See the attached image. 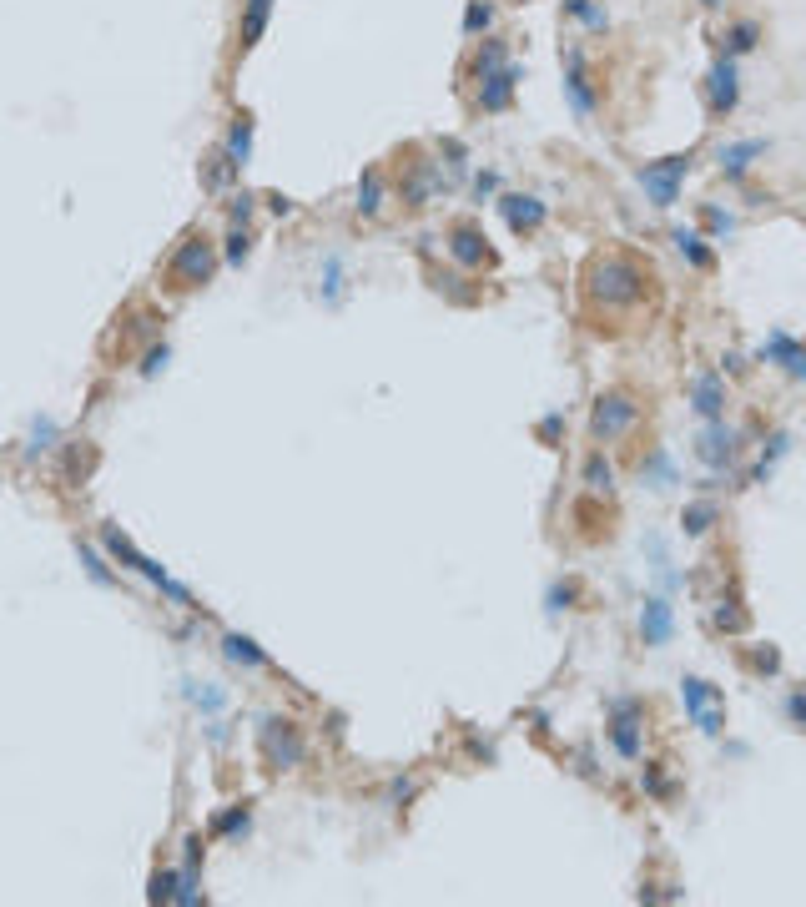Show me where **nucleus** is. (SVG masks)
Instances as JSON below:
<instances>
[{
    "label": "nucleus",
    "instance_id": "8",
    "mask_svg": "<svg viewBox=\"0 0 806 907\" xmlns=\"http://www.w3.org/2000/svg\"><path fill=\"white\" fill-rule=\"evenodd\" d=\"M565 101H570V111L580 116V121H595L600 116V86H595V76H590V56H585V46H565Z\"/></svg>",
    "mask_w": 806,
    "mask_h": 907
},
{
    "label": "nucleus",
    "instance_id": "33",
    "mask_svg": "<svg viewBox=\"0 0 806 907\" xmlns=\"http://www.w3.org/2000/svg\"><path fill=\"white\" fill-rule=\"evenodd\" d=\"M565 16H575L585 31H595V36H605L610 31V16H605V6H595V0H565Z\"/></svg>",
    "mask_w": 806,
    "mask_h": 907
},
{
    "label": "nucleus",
    "instance_id": "18",
    "mask_svg": "<svg viewBox=\"0 0 806 907\" xmlns=\"http://www.w3.org/2000/svg\"><path fill=\"white\" fill-rule=\"evenodd\" d=\"M766 152H771V142H766V137L726 142V147L716 152V167H721V177H726V182H746V177H751V167H756Z\"/></svg>",
    "mask_w": 806,
    "mask_h": 907
},
{
    "label": "nucleus",
    "instance_id": "41",
    "mask_svg": "<svg viewBox=\"0 0 806 907\" xmlns=\"http://www.w3.org/2000/svg\"><path fill=\"white\" fill-rule=\"evenodd\" d=\"M81 565L91 570V580H96V585H111V570L96 560V550H91V545H81Z\"/></svg>",
    "mask_w": 806,
    "mask_h": 907
},
{
    "label": "nucleus",
    "instance_id": "2",
    "mask_svg": "<svg viewBox=\"0 0 806 907\" xmlns=\"http://www.w3.org/2000/svg\"><path fill=\"white\" fill-rule=\"evenodd\" d=\"M640 419H645V404L630 394V388H605V394L595 399V409H590V439L595 444H620V439H630L640 429Z\"/></svg>",
    "mask_w": 806,
    "mask_h": 907
},
{
    "label": "nucleus",
    "instance_id": "50",
    "mask_svg": "<svg viewBox=\"0 0 806 907\" xmlns=\"http://www.w3.org/2000/svg\"><path fill=\"white\" fill-rule=\"evenodd\" d=\"M157 363H167V348H157V353H147V363H142V373H157Z\"/></svg>",
    "mask_w": 806,
    "mask_h": 907
},
{
    "label": "nucleus",
    "instance_id": "35",
    "mask_svg": "<svg viewBox=\"0 0 806 907\" xmlns=\"http://www.w3.org/2000/svg\"><path fill=\"white\" fill-rule=\"evenodd\" d=\"M222 651H227V661H237V666H267V656L257 651V645H252L247 635H227V640H222Z\"/></svg>",
    "mask_w": 806,
    "mask_h": 907
},
{
    "label": "nucleus",
    "instance_id": "45",
    "mask_svg": "<svg viewBox=\"0 0 806 907\" xmlns=\"http://www.w3.org/2000/svg\"><path fill=\"white\" fill-rule=\"evenodd\" d=\"M247 217H252V197L242 192V197H232V222H237V227H247Z\"/></svg>",
    "mask_w": 806,
    "mask_h": 907
},
{
    "label": "nucleus",
    "instance_id": "21",
    "mask_svg": "<svg viewBox=\"0 0 806 907\" xmlns=\"http://www.w3.org/2000/svg\"><path fill=\"white\" fill-rule=\"evenodd\" d=\"M101 545H106V550H111V555H116L121 565H131L137 575H147L152 585H162V580H167V575H162V565H152V560H147V555H142L137 545H131V540H126L121 530H111V525H106V530H101Z\"/></svg>",
    "mask_w": 806,
    "mask_h": 907
},
{
    "label": "nucleus",
    "instance_id": "28",
    "mask_svg": "<svg viewBox=\"0 0 806 907\" xmlns=\"http://www.w3.org/2000/svg\"><path fill=\"white\" fill-rule=\"evenodd\" d=\"M640 484H650V489H670L676 484V464H670V454L655 444V449H645V459H640Z\"/></svg>",
    "mask_w": 806,
    "mask_h": 907
},
{
    "label": "nucleus",
    "instance_id": "44",
    "mask_svg": "<svg viewBox=\"0 0 806 907\" xmlns=\"http://www.w3.org/2000/svg\"><path fill=\"white\" fill-rule=\"evenodd\" d=\"M247 827V807H232L227 817H217V832H242Z\"/></svg>",
    "mask_w": 806,
    "mask_h": 907
},
{
    "label": "nucleus",
    "instance_id": "27",
    "mask_svg": "<svg viewBox=\"0 0 806 907\" xmlns=\"http://www.w3.org/2000/svg\"><path fill=\"white\" fill-rule=\"evenodd\" d=\"M711 625L721 630V635H746V625H751V615H746V605H741V595H721L716 605H711Z\"/></svg>",
    "mask_w": 806,
    "mask_h": 907
},
{
    "label": "nucleus",
    "instance_id": "34",
    "mask_svg": "<svg viewBox=\"0 0 806 907\" xmlns=\"http://www.w3.org/2000/svg\"><path fill=\"white\" fill-rule=\"evenodd\" d=\"M701 232H706L711 242H726V237L736 232V217H731L726 207H716V202H701Z\"/></svg>",
    "mask_w": 806,
    "mask_h": 907
},
{
    "label": "nucleus",
    "instance_id": "17",
    "mask_svg": "<svg viewBox=\"0 0 806 907\" xmlns=\"http://www.w3.org/2000/svg\"><path fill=\"white\" fill-rule=\"evenodd\" d=\"M670 640H676V605L665 595H645L640 600V645L645 651H660Z\"/></svg>",
    "mask_w": 806,
    "mask_h": 907
},
{
    "label": "nucleus",
    "instance_id": "25",
    "mask_svg": "<svg viewBox=\"0 0 806 907\" xmlns=\"http://www.w3.org/2000/svg\"><path fill=\"white\" fill-rule=\"evenodd\" d=\"M383 202H388V177H383L378 167H368V172L358 177V212H363V217H378Z\"/></svg>",
    "mask_w": 806,
    "mask_h": 907
},
{
    "label": "nucleus",
    "instance_id": "15",
    "mask_svg": "<svg viewBox=\"0 0 806 907\" xmlns=\"http://www.w3.org/2000/svg\"><path fill=\"white\" fill-rule=\"evenodd\" d=\"M691 414L696 419H726V409H731V388H726V373L721 368H696V378H691Z\"/></svg>",
    "mask_w": 806,
    "mask_h": 907
},
{
    "label": "nucleus",
    "instance_id": "24",
    "mask_svg": "<svg viewBox=\"0 0 806 907\" xmlns=\"http://www.w3.org/2000/svg\"><path fill=\"white\" fill-rule=\"evenodd\" d=\"M721 525V504L716 499H691L686 509H681V535L686 540H701V535H711Z\"/></svg>",
    "mask_w": 806,
    "mask_h": 907
},
{
    "label": "nucleus",
    "instance_id": "13",
    "mask_svg": "<svg viewBox=\"0 0 806 907\" xmlns=\"http://www.w3.org/2000/svg\"><path fill=\"white\" fill-rule=\"evenodd\" d=\"M494 207H499V217H504V227L514 237H534V232H545V222H550V202H540L534 192H499Z\"/></svg>",
    "mask_w": 806,
    "mask_h": 907
},
{
    "label": "nucleus",
    "instance_id": "29",
    "mask_svg": "<svg viewBox=\"0 0 806 907\" xmlns=\"http://www.w3.org/2000/svg\"><path fill=\"white\" fill-rule=\"evenodd\" d=\"M267 16H273V0H247L242 6V51H252L257 41H262V31H267Z\"/></svg>",
    "mask_w": 806,
    "mask_h": 907
},
{
    "label": "nucleus",
    "instance_id": "46",
    "mask_svg": "<svg viewBox=\"0 0 806 907\" xmlns=\"http://www.w3.org/2000/svg\"><path fill=\"white\" fill-rule=\"evenodd\" d=\"M51 439H56V424H36V434H31V454H36V449H51Z\"/></svg>",
    "mask_w": 806,
    "mask_h": 907
},
{
    "label": "nucleus",
    "instance_id": "16",
    "mask_svg": "<svg viewBox=\"0 0 806 907\" xmlns=\"http://www.w3.org/2000/svg\"><path fill=\"white\" fill-rule=\"evenodd\" d=\"M519 81H524V66H519V61L499 66L489 81H479V91H474V111H479V116H504V111L514 106Z\"/></svg>",
    "mask_w": 806,
    "mask_h": 907
},
{
    "label": "nucleus",
    "instance_id": "20",
    "mask_svg": "<svg viewBox=\"0 0 806 907\" xmlns=\"http://www.w3.org/2000/svg\"><path fill=\"white\" fill-rule=\"evenodd\" d=\"M670 242H676V252L686 257L696 273H711L716 268V247H711V237L701 227H670Z\"/></svg>",
    "mask_w": 806,
    "mask_h": 907
},
{
    "label": "nucleus",
    "instance_id": "30",
    "mask_svg": "<svg viewBox=\"0 0 806 907\" xmlns=\"http://www.w3.org/2000/svg\"><path fill=\"white\" fill-rule=\"evenodd\" d=\"M222 152H227V162H232L237 172L247 167V157H252V116H247V111L232 121V132H227V147H222Z\"/></svg>",
    "mask_w": 806,
    "mask_h": 907
},
{
    "label": "nucleus",
    "instance_id": "11",
    "mask_svg": "<svg viewBox=\"0 0 806 907\" xmlns=\"http://www.w3.org/2000/svg\"><path fill=\"white\" fill-rule=\"evenodd\" d=\"M741 444H746V434H741L736 424H726V419H711V424L696 434V459H701L706 469L726 474V469L741 459Z\"/></svg>",
    "mask_w": 806,
    "mask_h": 907
},
{
    "label": "nucleus",
    "instance_id": "40",
    "mask_svg": "<svg viewBox=\"0 0 806 907\" xmlns=\"http://www.w3.org/2000/svg\"><path fill=\"white\" fill-rule=\"evenodd\" d=\"M338 288H343V263H338V257H328V263H323V293L338 298Z\"/></svg>",
    "mask_w": 806,
    "mask_h": 907
},
{
    "label": "nucleus",
    "instance_id": "14",
    "mask_svg": "<svg viewBox=\"0 0 806 907\" xmlns=\"http://www.w3.org/2000/svg\"><path fill=\"white\" fill-rule=\"evenodd\" d=\"M756 363H771V368H781L791 383H806V343H801L796 333H786V328H771V333H766V343L756 348Z\"/></svg>",
    "mask_w": 806,
    "mask_h": 907
},
{
    "label": "nucleus",
    "instance_id": "36",
    "mask_svg": "<svg viewBox=\"0 0 806 907\" xmlns=\"http://www.w3.org/2000/svg\"><path fill=\"white\" fill-rule=\"evenodd\" d=\"M746 666H751L756 676H776V671H781V651H776V645H756V651L746 656Z\"/></svg>",
    "mask_w": 806,
    "mask_h": 907
},
{
    "label": "nucleus",
    "instance_id": "23",
    "mask_svg": "<svg viewBox=\"0 0 806 907\" xmlns=\"http://www.w3.org/2000/svg\"><path fill=\"white\" fill-rule=\"evenodd\" d=\"M761 21L756 16H741V21H726V31H721V56H746V51H756L761 46Z\"/></svg>",
    "mask_w": 806,
    "mask_h": 907
},
{
    "label": "nucleus",
    "instance_id": "49",
    "mask_svg": "<svg viewBox=\"0 0 806 907\" xmlns=\"http://www.w3.org/2000/svg\"><path fill=\"white\" fill-rule=\"evenodd\" d=\"M721 363H726V373H746V368H751V363H746V358H741V353H726V358H721Z\"/></svg>",
    "mask_w": 806,
    "mask_h": 907
},
{
    "label": "nucleus",
    "instance_id": "47",
    "mask_svg": "<svg viewBox=\"0 0 806 907\" xmlns=\"http://www.w3.org/2000/svg\"><path fill=\"white\" fill-rule=\"evenodd\" d=\"M560 429H565V419H560V414H550V419L540 424V439H550V444H555V439H560Z\"/></svg>",
    "mask_w": 806,
    "mask_h": 907
},
{
    "label": "nucleus",
    "instance_id": "6",
    "mask_svg": "<svg viewBox=\"0 0 806 907\" xmlns=\"http://www.w3.org/2000/svg\"><path fill=\"white\" fill-rule=\"evenodd\" d=\"M681 706H686V716L696 721L701 736L716 741L726 731V691L711 686L706 676H681Z\"/></svg>",
    "mask_w": 806,
    "mask_h": 907
},
{
    "label": "nucleus",
    "instance_id": "51",
    "mask_svg": "<svg viewBox=\"0 0 806 907\" xmlns=\"http://www.w3.org/2000/svg\"><path fill=\"white\" fill-rule=\"evenodd\" d=\"M701 11H726V0H696Z\"/></svg>",
    "mask_w": 806,
    "mask_h": 907
},
{
    "label": "nucleus",
    "instance_id": "31",
    "mask_svg": "<svg viewBox=\"0 0 806 907\" xmlns=\"http://www.w3.org/2000/svg\"><path fill=\"white\" fill-rule=\"evenodd\" d=\"M640 792H645L650 802H670V797H676V782H670L665 761H645V771H640Z\"/></svg>",
    "mask_w": 806,
    "mask_h": 907
},
{
    "label": "nucleus",
    "instance_id": "32",
    "mask_svg": "<svg viewBox=\"0 0 806 907\" xmlns=\"http://www.w3.org/2000/svg\"><path fill=\"white\" fill-rule=\"evenodd\" d=\"M494 16H499L494 0H469V11H464V41L489 36V31H494Z\"/></svg>",
    "mask_w": 806,
    "mask_h": 907
},
{
    "label": "nucleus",
    "instance_id": "10",
    "mask_svg": "<svg viewBox=\"0 0 806 907\" xmlns=\"http://www.w3.org/2000/svg\"><path fill=\"white\" fill-rule=\"evenodd\" d=\"M439 192H449L444 162H424L419 152H409V162H403V177H398V197H403V207H429Z\"/></svg>",
    "mask_w": 806,
    "mask_h": 907
},
{
    "label": "nucleus",
    "instance_id": "43",
    "mask_svg": "<svg viewBox=\"0 0 806 907\" xmlns=\"http://www.w3.org/2000/svg\"><path fill=\"white\" fill-rule=\"evenodd\" d=\"M474 197L484 202V197H499V172H479L474 177Z\"/></svg>",
    "mask_w": 806,
    "mask_h": 907
},
{
    "label": "nucleus",
    "instance_id": "42",
    "mask_svg": "<svg viewBox=\"0 0 806 907\" xmlns=\"http://www.w3.org/2000/svg\"><path fill=\"white\" fill-rule=\"evenodd\" d=\"M786 716H791V726L806 731V691H791V696H786Z\"/></svg>",
    "mask_w": 806,
    "mask_h": 907
},
{
    "label": "nucleus",
    "instance_id": "22",
    "mask_svg": "<svg viewBox=\"0 0 806 907\" xmlns=\"http://www.w3.org/2000/svg\"><path fill=\"white\" fill-rule=\"evenodd\" d=\"M580 479H585V489H590L595 499H610V494H615L620 474H615V464H610L605 444H595V449L585 454V469H580Z\"/></svg>",
    "mask_w": 806,
    "mask_h": 907
},
{
    "label": "nucleus",
    "instance_id": "39",
    "mask_svg": "<svg viewBox=\"0 0 806 907\" xmlns=\"http://www.w3.org/2000/svg\"><path fill=\"white\" fill-rule=\"evenodd\" d=\"M247 247H252V232L247 227H232V237H227V263H242Z\"/></svg>",
    "mask_w": 806,
    "mask_h": 907
},
{
    "label": "nucleus",
    "instance_id": "4",
    "mask_svg": "<svg viewBox=\"0 0 806 907\" xmlns=\"http://www.w3.org/2000/svg\"><path fill=\"white\" fill-rule=\"evenodd\" d=\"M605 736H610L620 761H640L645 756V701L640 696H615L605 706Z\"/></svg>",
    "mask_w": 806,
    "mask_h": 907
},
{
    "label": "nucleus",
    "instance_id": "7",
    "mask_svg": "<svg viewBox=\"0 0 806 907\" xmlns=\"http://www.w3.org/2000/svg\"><path fill=\"white\" fill-rule=\"evenodd\" d=\"M701 101H706L711 121L736 116V106H741V66H736V56H716L711 61V71L701 81Z\"/></svg>",
    "mask_w": 806,
    "mask_h": 907
},
{
    "label": "nucleus",
    "instance_id": "38",
    "mask_svg": "<svg viewBox=\"0 0 806 907\" xmlns=\"http://www.w3.org/2000/svg\"><path fill=\"white\" fill-rule=\"evenodd\" d=\"M147 897H152V902H172V897H177V872H157Z\"/></svg>",
    "mask_w": 806,
    "mask_h": 907
},
{
    "label": "nucleus",
    "instance_id": "26",
    "mask_svg": "<svg viewBox=\"0 0 806 907\" xmlns=\"http://www.w3.org/2000/svg\"><path fill=\"white\" fill-rule=\"evenodd\" d=\"M791 449V434L786 429H776L766 444H761V454H756V464H751V474H746V484H766L771 479V469H776V459Z\"/></svg>",
    "mask_w": 806,
    "mask_h": 907
},
{
    "label": "nucleus",
    "instance_id": "9",
    "mask_svg": "<svg viewBox=\"0 0 806 907\" xmlns=\"http://www.w3.org/2000/svg\"><path fill=\"white\" fill-rule=\"evenodd\" d=\"M257 736H262V756H267V766L293 771V766H303V761H308V741H303V731H298L293 721H283V716H267Z\"/></svg>",
    "mask_w": 806,
    "mask_h": 907
},
{
    "label": "nucleus",
    "instance_id": "37",
    "mask_svg": "<svg viewBox=\"0 0 806 907\" xmlns=\"http://www.w3.org/2000/svg\"><path fill=\"white\" fill-rule=\"evenodd\" d=\"M575 595H580V585H575V580L555 585V590H550V615H560V610H575V605H570Z\"/></svg>",
    "mask_w": 806,
    "mask_h": 907
},
{
    "label": "nucleus",
    "instance_id": "1",
    "mask_svg": "<svg viewBox=\"0 0 806 907\" xmlns=\"http://www.w3.org/2000/svg\"><path fill=\"white\" fill-rule=\"evenodd\" d=\"M580 293L595 318H640L655 303V273L630 247H600L580 273Z\"/></svg>",
    "mask_w": 806,
    "mask_h": 907
},
{
    "label": "nucleus",
    "instance_id": "48",
    "mask_svg": "<svg viewBox=\"0 0 806 907\" xmlns=\"http://www.w3.org/2000/svg\"><path fill=\"white\" fill-rule=\"evenodd\" d=\"M419 797V782H393V802H414Z\"/></svg>",
    "mask_w": 806,
    "mask_h": 907
},
{
    "label": "nucleus",
    "instance_id": "5",
    "mask_svg": "<svg viewBox=\"0 0 806 907\" xmlns=\"http://www.w3.org/2000/svg\"><path fill=\"white\" fill-rule=\"evenodd\" d=\"M444 252L454 257V268H464V273H489L499 263V252L489 247V237H484V227L474 217H459V222L444 227Z\"/></svg>",
    "mask_w": 806,
    "mask_h": 907
},
{
    "label": "nucleus",
    "instance_id": "12",
    "mask_svg": "<svg viewBox=\"0 0 806 907\" xmlns=\"http://www.w3.org/2000/svg\"><path fill=\"white\" fill-rule=\"evenodd\" d=\"M212 268H217V252H212V242L197 237V232L172 252V263H167V273H172L177 288H202V283L212 278Z\"/></svg>",
    "mask_w": 806,
    "mask_h": 907
},
{
    "label": "nucleus",
    "instance_id": "3",
    "mask_svg": "<svg viewBox=\"0 0 806 907\" xmlns=\"http://www.w3.org/2000/svg\"><path fill=\"white\" fill-rule=\"evenodd\" d=\"M696 157H701V152H676V157H660V162H640V167H635V182H640L645 202H655L660 212L676 207L686 177L696 172Z\"/></svg>",
    "mask_w": 806,
    "mask_h": 907
},
{
    "label": "nucleus",
    "instance_id": "19",
    "mask_svg": "<svg viewBox=\"0 0 806 907\" xmlns=\"http://www.w3.org/2000/svg\"><path fill=\"white\" fill-rule=\"evenodd\" d=\"M499 66H509V36H484V41L474 46L469 66L459 71V81H464V86H479V81H489Z\"/></svg>",
    "mask_w": 806,
    "mask_h": 907
}]
</instances>
